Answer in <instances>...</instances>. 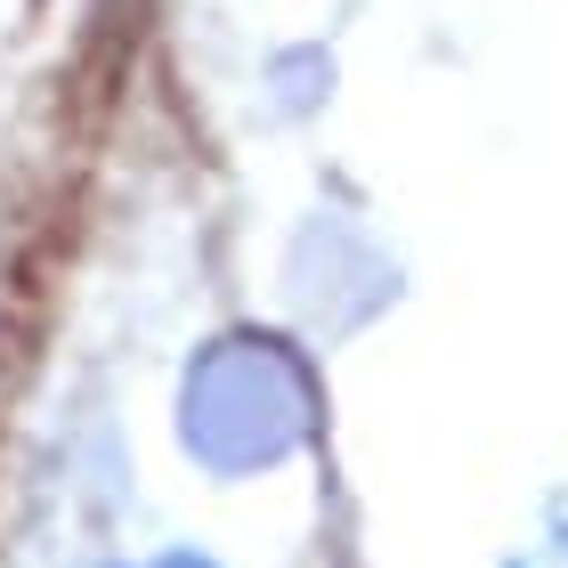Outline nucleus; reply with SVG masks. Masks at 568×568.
<instances>
[{"mask_svg":"<svg viewBox=\"0 0 568 568\" xmlns=\"http://www.w3.org/2000/svg\"><path fill=\"white\" fill-rule=\"evenodd\" d=\"M139 568H212V560H187V552H171V560H139Z\"/></svg>","mask_w":568,"mask_h":568,"instance_id":"f257e3e1","label":"nucleus"}]
</instances>
